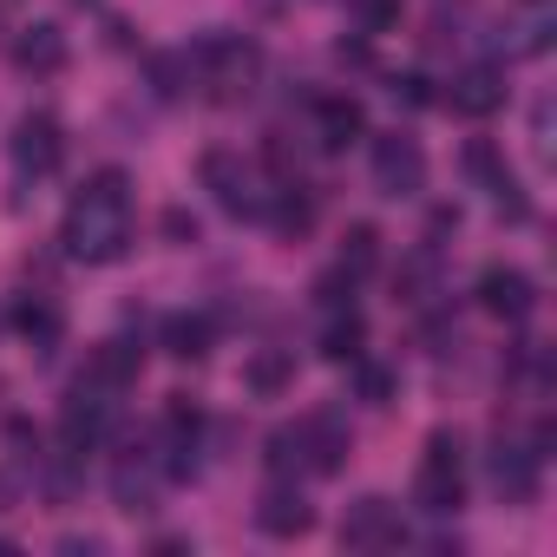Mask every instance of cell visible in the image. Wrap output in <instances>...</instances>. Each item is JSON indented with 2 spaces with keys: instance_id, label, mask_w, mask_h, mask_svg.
Masks as SVG:
<instances>
[{
  "instance_id": "obj_1",
  "label": "cell",
  "mask_w": 557,
  "mask_h": 557,
  "mask_svg": "<svg viewBox=\"0 0 557 557\" xmlns=\"http://www.w3.org/2000/svg\"><path fill=\"white\" fill-rule=\"evenodd\" d=\"M60 243L79 262H119L132 249V177L125 171H92L66 203Z\"/></svg>"
},
{
  "instance_id": "obj_2",
  "label": "cell",
  "mask_w": 557,
  "mask_h": 557,
  "mask_svg": "<svg viewBox=\"0 0 557 557\" xmlns=\"http://www.w3.org/2000/svg\"><path fill=\"white\" fill-rule=\"evenodd\" d=\"M413 505L426 518H453L466 505V459H459V440L453 433H433L426 440L420 472H413Z\"/></svg>"
},
{
  "instance_id": "obj_3",
  "label": "cell",
  "mask_w": 557,
  "mask_h": 557,
  "mask_svg": "<svg viewBox=\"0 0 557 557\" xmlns=\"http://www.w3.org/2000/svg\"><path fill=\"white\" fill-rule=\"evenodd\" d=\"M197 171H203V190H210L230 216H262V197H269V190H262L256 164H243V151H223V145H216V151H203Z\"/></svg>"
},
{
  "instance_id": "obj_4",
  "label": "cell",
  "mask_w": 557,
  "mask_h": 557,
  "mask_svg": "<svg viewBox=\"0 0 557 557\" xmlns=\"http://www.w3.org/2000/svg\"><path fill=\"white\" fill-rule=\"evenodd\" d=\"M184 60H190V73H203V86H216V92L249 86L256 66H262V53H256L249 40H236V34H203L197 53H184Z\"/></svg>"
},
{
  "instance_id": "obj_5",
  "label": "cell",
  "mask_w": 557,
  "mask_h": 557,
  "mask_svg": "<svg viewBox=\"0 0 557 557\" xmlns=\"http://www.w3.org/2000/svg\"><path fill=\"white\" fill-rule=\"evenodd\" d=\"M374 190L381 197H420L426 190V151L407 132H381L374 138Z\"/></svg>"
},
{
  "instance_id": "obj_6",
  "label": "cell",
  "mask_w": 557,
  "mask_h": 557,
  "mask_svg": "<svg viewBox=\"0 0 557 557\" xmlns=\"http://www.w3.org/2000/svg\"><path fill=\"white\" fill-rule=\"evenodd\" d=\"M8 151H14V171H21V177H53L60 158H66V132H60L53 112H21Z\"/></svg>"
},
{
  "instance_id": "obj_7",
  "label": "cell",
  "mask_w": 557,
  "mask_h": 557,
  "mask_svg": "<svg viewBox=\"0 0 557 557\" xmlns=\"http://www.w3.org/2000/svg\"><path fill=\"white\" fill-rule=\"evenodd\" d=\"M197 440H203V413H197L184 394H171L164 433H158V472H164V479H190V472H197Z\"/></svg>"
},
{
  "instance_id": "obj_8",
  "label": "cell",
  "mask_w": 557,
  "mask_h": 557,
  "mask_svg": "<svg viewBox=\"0 0 557 557\" xmlns=\"http://www.w3.org/2000/svg\"><path fill=\"white\" fill-rule=\"evenodd\" d=\"M479 309L485 315H498V322H524L531 309H537V283L524 269H511V262H492V269H479Z\"/></svg>"
},
{
  "instance_id": "obj_9",
  "label": "cell",
  "mask_w": 557,
  "mask_h": 557,
  "mask_svg": "<svg viewBox=\"0 0 557 557\" xmlns=\"http://www.w3.org/2000/svg\"><path fill=\"white\" fill-rule=\"evenodd\" d=\"M289 433H296V453H302L309 472L329 479V472L348 466V426H342V413H309V420H296Z\"/></svg>"
},
{
  "instance_id": "obj_10",
  "label": "cell",
  "mask_w": 557,
  "mask_h": 557,
  "mask_svg": "<svg viewBox=\"0 0 557 557\" xmlns=\"http://www.w3.org/2000/svg\"><path fill=\"white\" fill-rule=\"evenodd\" d=\"M407 531H400V511L387 505V498H361V505H348V518H342V544L348 550H394Z\"/></svg>"
},
{
  "instance_id": "obj_11",
  "label": "cell",
  "mask_w": 557,
  "mask_h": 557,
  "mask_svg": "<svg viewBox=\"0 0 557 557\" xmlns=\"http://www.w3.org/2000/svg\"><path fill=\"white\" fill-rule=\"evenodd\" d=\"M256 524H262L269 537H302V531H315V511H309V498H302L289 479H275V485L256 498Z\"/></svg>"
},
{
  "instance_id": "obj_12",
  "label": "cell",
  "mask_w": 557,
  "mask_h": 557,
  "mask_svg": "<svg viewBox=\"0 0 557 557\" xmlns=\"http://www.w3.org/2000/svg\"><path fill=\"white\" fill-rule=\"evenodd\" d=\"M446 106H453L459 119H492V112L505 106V73H492V66H466V73L446 86Z\"/></svg>"
},
{
  "instance_id": "obj_13",
  "label": "cell",
  "mask_w": 557,
  "mask_h": 557,
  "mask_svg": "<svg viewBox=\"0 0 557 557\" xmlns=\"http://www.w3.org/2000/svg\"><path fill=\"white\" fill-rule=\"evenodd\" d=\"M361 132H368V112H361V99H348V92H329V99H315V145H322V151H348Z\"/></svg>"
},
{
  "instance_id": "obj_14",
  "label": "cell",
  "mask_w": 557,
  "mask_h": 557,
  "mask_svg": "<svg viewBox=\"0 0 557 557\" xmlns=\"http://www.w3.org/2000/svg\"><path fill=\"white\" fill-rule=\"evenodd\" d=\"M466 171H472V177H479V184H485V190L498 197V210H505V216H524V197H518V177L505 171V158H498V151H492L485 138H472V145H466Z\"/></svg>"
},
{
  "instance_id": "obj_15",
  "label": "cell",
  "mask_w": 557,
  "mask_h": 557,
  "mask_svg": "<svg viewBox=\"0 0 557 557\" xmlns=\"http://www.w3.org/2000/svg\"><path fill=\"white\" fill-rule=\"evenodd\" d=\"M492 485H498V498L531 505V498H537V453H524V446H505V440H498V453H492Z\"/></svg>"
},
{
  "instance_id": "obj_16",
  "label": "cell",
  "mask_w": 557,
  "mask_h": 557,
  "mask_svg": "<svg viewBox=\"0 0 557 557\" xmlns=\"http://www.w3.org/2000/svg\"><path fill=\"white\" fill-rule=\"evenodd\" d=\"M112 498H119V511H151L158 505V466L138 453V459H119V472H112Z\"/></svg>"
},
{
  "instance_id": "obj_17",
  "label": "cell",
  "mask_w": 557,
  "mask_h": 557,
  "mask_svg": "<svg viewBox=\"0 0 557 557\" xmlns=\"http://www.w3.org/2000/svg\"><path fill=\"white\" fill-rule=\"evenodd\" d=\"M14 66H21V73H60V66H66V34L47 27V21L27 27V34L14 40Z\"/></svg>"
},
{
  "instance_id": "obj_18",
  "label": "cell",
  "mask_w": 557,
  "mask_h": 557,
  "mask_svg": "<svg viewBox=\"0 0 557 557\" xmlns=\"http://www.w3.org/2000/svg\"><path fill=\"white\" fill-rule=\"evenodd\" d=\"M262 223H269L275 236H302V230L315 223V203H309L296 184H275V190L262 197Z\"/></svg>"
},
{
  "instance_id": "obj_19",
  "label": "cell",
  "mask_w": 557,
  "mask_h": 557,
  "mask_svg": "<svg viewBox=\"0 0 557 557\" xmlns=\"http://www.w3.org/2000/svg\"><path fill=\"white\" fill-rule=\"evenodd\" d=\"M14 329H21V335L40 348V355H53V348L66 342V315H60V302H53V296H34V302H21Z\"/></svg>"
},
{
  "instance_id": "obj_20",
  "label": "cell",
  "mask_w": 557,
  "mask_h": 557,
  "mask_svg": "<svg viewBox=\"0 0 557 557\" xmlns=\"http://www.w3.org/2000/svg\"><path fill=\"white\" fill-rule=\"evenodd\" d=\"M243 381H249V394L275 400V394H283V387H296V355H283V348H262V355H249Z\"/></svg>"
},
{
  "instance_id": "obj_21",
  "label": "cell",
  "mask_w": 557,
  "mask_h": 557,
  "mask_svg": "<svg viewBox=\"0 0 557 557\" xmlns=\"http://www.w3.org/2000/svg\"><path fill=\"white\" fill-rule=\"evenodd\" d=\"M361 342H368V322H361L355 309H329L322 355H329V361H361Z\"/></svg>"
},
{
  "instance_id": "obj_22",
  "label": "cell",
  "mask_w": 557,
  "mask_h": 557,
  "mask_svg": "<svg viewBox=\"0 0 557 557\" xmlns=\"http://www.w3.org/2000/svg\"><path fill=\"white\" fill-rule=\"evenodd\" d=\"M164 355L203 361V355H210V322H203V315H164Z\"/></svg>"
},
{
  "instance_id": "obj_23",
  "label": "cell",
  "mask_w": 557,
  "mask_h": 557,
  "mask_svg": "<svg viewBox=\"0 0 557 557\" xmlns=\"http://www.w3.org/2000/svg\"><path fill=\"white\" fill-rule=\"evenodd\" d=\"M342 269L355 275V283L381 269V230H374V223H348V236H342Z\"/></svg>"
},
{
  "instance_id": "obj_24",
  "label": "cell",
  "mask_w": 557,
  "mask_h": 557,
  "mask_svg": "<svg viewBox=\"0 0 557 557\" xmlns=\"http://www.w3.org/2000/svg\"><path fill=\"white\" fill-rule=\"evenodd\" d=\"M348 8H355L361 34H387V27L400 21V0H348Z\"/></svg>"
},
{
  "instance_id": "obj_25",
  "label": "cell",
  "mask_w": 557,
  "mask_h": 557,
  "mask_svg": "<svg viewBox=\"0 0 557 557\" xmlns=\"http://www.w3.org/2000/svg\"><path fill=\"white\" fill-rule=\"evenodd\" d=\"M400 106H433V92H426V79L420 73H394V86H387Z\"/></svg>"
},
{
  "instance_id": "obj_26",
  "label": "cell",
  "mask_w": 557,
  "mask_h": 557,
  "mask_svg": "<svg viewBox=\"0 0 557 557\" xmlns=\"http://www.w3.org/2000/svg\"><path fill=\"white\" fill-rule=\"evenodd\" d=\"M164 236L171 243H197V216L190 210H164Z\"/></svg>"
},
{
  "instance_id": "obj_27",
  "label": "cell",
  "mask_w": 557,
  "mask_h": 557,
  "mask_svg": "<svg viewBox=\"0 0 557 557\" xmlns=\"http://www.w3.org/2000/svg\"><path fill=\"white\" fill-rule=\"evenodd\" d=\"M387 387H394L387 368H361V394H368V400H387Z\"/></svg>"
}]
</instances>
